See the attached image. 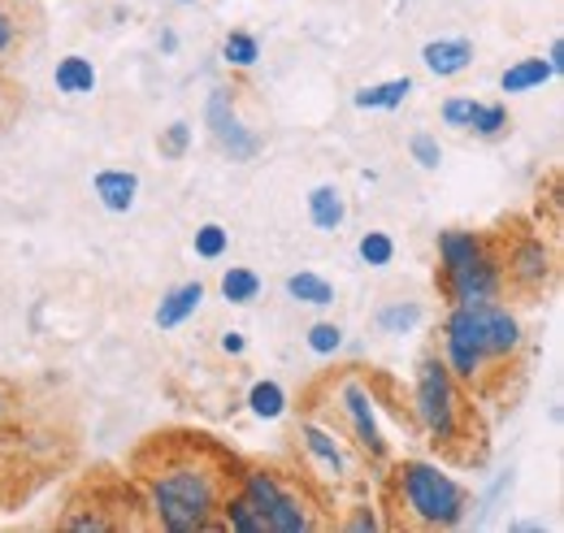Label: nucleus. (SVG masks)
<instances>
[{"mask_svg": "<svg viewBox=\"0 0 564 533\" xmlns=\"http://www.w3.org/2000/svg\"><path fill=\"white\" fill-rule=\"evenodd\" d=\"M131 468L148 494L152 525L165 533L217 530V512L239 477V460L209 434H152Z\"/></svg>", "mask_w": 564, "mask_h": 533, "instance_id": "obj_1", "label": "nucleus"}, {"mask_svg": "<svg viewBox=\"0 0 564 533\" xmlns=\"http://www.w3.org/2000/svg\"><path fill=\"white\" fill-rule=\"evenodd\" d=\"M525 347V330L521 317L503 304V300H487V304H447L443 317V338H438V356L452 369V378L469 391H487V373L491 369H508Z\"/></svg>", "mask_w": 564, "mask_h": 533, "instance_id": "obj_2", "label": "nucleus"}, {"mask_svg": "<svg viewBox=\"0 0 564 533\" xmlns=\"http://www.w3.org/2000/svg\"><path fill=\"white\" fill-rule=\"evenodd\" d=\"M409 412L425 434V443L452 460V465H478L487 438H469V429H478L474 403L465 400V387L452 378V369L443 365L438 351H425L413 373V395H409Z\"/></svg>", "mask_w": 564, "mask_h": 533, "instance_id": "obj_3", "label": "nucleus"}, {"mask_svg": "<svg viewBox=\"0 0 564 533\" xmlns=\"http://www.w3.org/2000/svg\"><path fill=\"white\" fill-rule=\"evenodd\" d=\"M387 530H456L469 516V486L438 460H395L382 477Z\"/></svg>", "mask_w": 564, "mask_h": 533, "instance_id": "obj_4", "label": "nucleus"}, {"mask_svg": "<svg viewBox=\"0 0 564 533\" xmlns=\"http://www.w3.org/2000/svg\"><path fill=\"white\" fill-rule=\"evenodd\" d=\"M235 486L257 508L265 533H313L326 525V516H317V508L308 499V486L295 477H282L279 468L239 465Z\"/></svg>", "mask_w": 564, "mask_h": 533, "instance_id": "obj_5", "label": "nucleus"}, {"mask_svg": "<svg viewBox=\"0 0 564 533\" xmlns=\"http://www.w3.org/2000/svg\"><path fill=\"white\" fill-rule=\"evenodd\" d=\"M330 400L344 416V434L369 465H391V438L382 425V400L373 391V373L348 369L339 382H330Z\"/></svg>", "mask_w": 564, "mask_h": 533, "instance_id": "obj_6", "label": "nucleus"}, {"mask_svg": "<svg viewBox=\"0 0 564 533\" xmlns=\"http://www.w3.org/2000/svg\"><path fill=\"white\" fill-rule=\"evenodd\" d=\"M499 269H503V291H512L517 300H539L556 286L561 257L543 235L521 230V235H499Z\"/></svg>", "mask_w": 564, "mask_h": 533, "instance_id": "obj_7", "label": "nucleus"}, {"mask_svg": "<svg viewBox=\"0 0 564 533\" xmlns=\"http://www.w3.org/2000/svg\"><path fill=\"white\" fill-rule=\"evenodd\" d=\"M295 443L304 452V465L317 468L330 481H356L360 456L356 447L335 429V421H317V416H300L295 421Z\"/></svg>", "mask_w": 564, "mask_h": 533, "instance_id": "obj_8", "label": "nucleus"}, {"mask_svg": "<svg viewBox=\"0 0 564 533\" xmlns=\"http://www.w3.org/2000/svg\"><path fill=\"white\" fill-rule=\"evenodd\" d=\"M205 127H209L213 143L235 161V165H248L261 156L265 139L252 131L239 113V100H235V87H213L209 100H205Z\"/></svg>", "mask_w": 564, "mask_h": 533, "instance_id": "obj_9", "label": "nucleus"}, {"mask_svg": "<svg viewBox=\"0 0 564 533\" xmlns=\"http://www.w3.org/2000/svg\"><path fill=\"white\" fill-rule=\"evenodd\" d=\"M434 286L447 304H487V300H503V269H499V235L487 257H478L474 265L447 269L434 273Z\"/></svg>", "mask_w": 564, "mask_h": 533, "instance_id": "obj_10", "label": "nucleus"}, {"mask_svg": "<svg viewBox=\"0 0 564 533\" xmlns=\"http://www.w3.org/2000/svg\"><path fill=\"white\" fill-rule=\"evenodd\" d=\"M205 295H209V286L200 282V278H192V282H174L165 295H161V304H156V313H152V326L156 330H178V326H187L200 308H205Z\"/></svg>", "mask_w": 564, "mask_h": 533, "instance_id": "obj_11", "label": "nucleus"}, {"mask_svg": "<svg viewBox=\"0 0 564 533\" xmlns=\"http://www.w3.org/2000/svg\"><path fill=\"white\" fill-rule=\"evenodd\" d=\"M474 57H478V48H474L469 35H438V40L422 44V66L434 78H460L474 66Z\"/></svg>", "mask_w": 564, "mask_h": 533, "instance_id": "obj_12", "label": "nucleus"}, {"mask_svg": "<svg viewBox=\"0 0 564 533\" xmlns=\"http://www.w3.org/2000/svg\"><path fill=\"white\" fill-rule=\"evenodd\" d=\"M140 174L135 170H100L96 178H91V196L96 204L105 208V213H113V217H127V213H135V204H140Z\"/></svg>", "mask_w": 564, "mask_h": 533, "instance_id": "obj_13", "label": "nucleus"}, {"mask_svg": "<svg viewBox=\"0 0 564 533\" xmlns=\"http://www.w3.org/2000/svg\"><path fill=\"white\" fill-rule=\"evenodd\" d=\"M491 248H495V235H482V230H460V226L438 230V239H434L438 273L460 269V265H474V261H478V257H487Z\"/></svg>", "mask_w": 564, "mask_h": 533, "instance_id": "obj_14", "label": "nucleus"}, {"mask_svg": "<svg viewBox=\"0 0 564 533\" xmlns=\"http://www.w3.org/2000/svg\"><path fill=\"white\" fill-rule=\"evenodd\" d=\"M304 213L313 221V230L322 235H339L344 221H348V196L339 183H317L308 196H304Z\"/></svg>", "mask_w": 564, "mask_h": 533, "instance_id": "obj_15", "label": "nucleus"}, {"mask_svg": "<svg viewBox=\"0 0 564 533\" xmlns=\"http://www.w3.org/2000/svg\"><path fill=\"white\" fill-rule=\"evenodd\" d=\"M53 87L66 96V100H87V96H96V87H100V69L91 57H83V53H66L57 66H53Z\"/></svg>", "mask_w": 564, "mask_h": 533, "instance_id": "obj_16", "label": "nucleus"}, {"mask_svg": "<svg viewBox=\"0 0 564 533\" xmlns=\"http://www.w3.org/2000/svg\"><path fill=\"white\" fill-rule=\"evenodd\" d=\"M417 91V83H413V74H395V78H387V83H365V87H356L352 91V109L360 113H378V109H400L409 96Z\"/></svg>", "mask_w": 564, "mask_h": 533, "instance_id": "obj_17", "label": "nucleus"}, {"mask_svg": "<svg viewBox=\"0 0 564 533\" xmlns=\"http://www.w3.org/2000/svg\"><path fill=\"white\" fill-rule=\"evenodd\" d=\"M282 291H286L291 304H304V308H330V304L339 300L335 282L322 278V273H313V269H295V273H286V278H282Z\"/></svg>", "mask_w": 564, "mask_h": 533, "instance_id": "obj_18", "label": "nucleus"}, {"mask_svg": "<svg viewBox=\"0 0 564 533\" xmlns=\"http://www.w3.org/2000/svg\"><path fill=\"white\" fill-rule=\"evenodd\" d=\"M425 322V304L422 300H387L382 308H373V330L387 334V338H404V334H417Z\"/></svg>", "mask_w": 564, "mask_h": 533, "instance_id": "obj_19", "label": "nucleus"}, {"mask_svg": "<svg viewBox=\"0 0 564 533\" xmlns=\"http://www.w3.org/2000/svg\"><path fill=\"white\" fill-rule=\"evenodd\" d=\"M552 78L556 74H552V66L543 57H517L512 66H503V74H499V91L503 96H530V91H543Z\"/></svg>", "mask_w": 564, "mask_h": 533, "instance_id": "obj_20", "label": "nucleus"}, {"mask_svg": "<svg viewBox=\"0 0 564 533\" xmlns=\"http://www.w3.org/2000/svg\"><path fill=\"white\" fill-rule=\"evenodd\" d=\"M243 403H248V412H252L257 421H282V416L291 412V395H286V387L274 382V378L252 382L248 395H243Z\"/></svg>", "mask_w": 564, "mask_h": 533, "instance_id": "obj_21", "label": "nucleus"}, {"mask_svg": "<svg viewBox=\"0 0 564 533\" xmlns=\"http://www.w3.org/2000/svg\"><path fill=\"white\" fill-rule=\"evenodd\" d=\"M217 291H221V300H226V304H235V308H248V304H257V300H261L265 282H261V273H257V269L230 265V269H221V282H217Z\"/></svg>", "mask_w": 564, "mask_h": 533, "instance_id": "obj_22", "label": "nucleus"}, {"mask_svg": "<svg viewBox=\"0 0 564 533\" xmlns=\"http://www.w3.org/2000/svg\"><path fill=\"white\" fill-rule=\"evenodd\" d=\"M257 62H261V40L252 31H226V40H221V66L252 69Z\"/></svg>", "mask_w": 564, "mask_h": 533, "instance_id": "obj_23", "label": "nucleus"}, {"mask_svg": "<svg viewBox=\"0 0 564 533\" xmlns=\"http://www.w3.org/2000/svg\"><path fill=\"white\" fill-rule=\"evenodd\" d=\"M512 131V113H508V105L503 100H482V109H478V118L469 122V134L474 139H482V143H495V139H503V134Z\"/></svg>", "mask_w": 564, "mask_h": 533, "instance_id": "obj_24", "label": "nucleus"}, {"mask_svg": "<svg viewBox=\"0 0 564 533\" xmlns=\"http://www.w3.org/2000/svg\"><path fill=\"white\" fill-rule=\"evenodd\" d=\"M395 239L387 235V230H365L360 239H356V257H360V265L369 269H387L395 265Z\"/></svg>", "mask_w": 564, "mask_h": 533, "instance_id": "obj_25", "label": "nucleus"}, {"mask_svg": "<svg viewBox=\"0 0 564 533\" xmlns=\"http://www.w3.org/2000/svg\"><path fill=\"white\" fill-rule=\"evenodd\" d=\"M344 326L339 322H313L308 330H304V347L317 356V360H335L339 351H344Z\"/></svg>", "mask_w": 564, "mask_h": 533, "instance_id": "obj_26", "label": "nucleus"}, {"mask_svg": "<svg viewBox=\"0 0 564 533\" xmlns=\"http://www.w3.org/2000/svg\"><path fill=\"white\" fill-rule=\"evenodd\" d=\"M478 109H482V100H478V96L456 91V96H447V100L438 105V118H443V127H447V131H469V122L478 118Z\"/></svg>", "mask_w": 564, "mask_h": 533, "instance_id": "obj_27", "label": "nucleus"}, {"mask_svg": "<svg viewBox=\"0 0 564 533\" xmlns=\"http://www.w3.org/2000/svg\"><path fill=\"white\" fill-rule=\"evenodd\" d=\"M192 248H196V257H200V261H221V257L230 252V230H226L221 221H205V226L196 230Z\"/></svg>", "mask_w": 564, "mask_h": 533, "instance_id": "obj_28", "label": "nucleus"}, {"mask_svg": "<svg viewBox=\"0 0 564 533\" xmlns=\"http://www.w3.org/2000/svg\"><path fill=\"white\" fill-rule=\"evenodd\" d=\"M156 152H161L165 161H183V156L192 152V122H170V127H161Z\"/></svg>", "mask_w": 564, "mask_h": 533, "instance_id": "obj_29", "label": "nucleus"}, {"mask_svg": "<svg viewBox=\"0 0 564 533\" xmlns=\"http://www.w3.org/2000/svg\"><path fill=\"white\" fill-rule=\"evenodd\" d=\"M409 156L417 161V170H425V174H434V170L443 165V143H438V134L413 131V134H409Z\"/></svg>", "mask_w": 564, "mask_h": 533, "instance_id": "obj_30", "label": "nucleus"}, {"mask_svg": "<svg viewBox=\"0 0 564 533\" xmlns=\"http://www.w3.org/2000/svg\"><path fill=\"white\" fill-rule=\"evenodd\" d=\"M344 530L348 533H373V530H387V521L373 512V503H356L352 512H348V521H344Z\"/></svg>", "mask_w": 564, "mask_h": 533, "instance_id": "obj_31", "label": "nucleus"}, {"mask_svg": "<svg viewBox=\"0 0 564 533\" xmlns=\"http://www.w3.org/2000/svg\"><path fill=\"white\" fill-rule=\"evenodd\" d=\"M18 35H22V26H18V18H13V13H9V9L0 4V57L18 48Z\"/></svg>", "mask_w": 564, "mask_h": 533, "instance_id": "obj_32", "label": "nucleus"}, {"mask_svg": "<svg viewBox=\"0 0 564 533\" xmlns=\"http://www.w3.org/2000/svg\"><path fill=\"white\" fill-rule=\"evenodd\" d=\"M217 347H221V356H243L248 351V338H243V330H221Z\"/></svg>", "mask_w": 564, "mask_h": 533, "instance_id": "obj_33", "label": "nucleus"}, {"mask_svg": "<svg viewBox=\"0 0 564 533\" xmlns=\"http://www.w3.org/2000/svg\"><path fill=\"white\" fill-rule=\"evenodd\" d=\"M13 109H18V96H13V87H9L4 74H0V127L13 118Z\"/></svg>", "mask_w": 564, "mask_h": 533, "instance_id": "obj_34", "label": "nucleus"}, {"mask_svg": "<svg viewBox=\"0 0 564 533\" xmlns=\"http://www.w3.org/2000/svg\"><path fill=\"white\" fill-rule=\"evenodd\" d=\"M543 62H547V66H552V74L561 78V74H564V40H561V35H552V44H547V57H543Z\"/></svg>", "mask_w": 564, "mask_h": 533, "instance_id": "obj_35", "label": "nucleus"}, {"mask_svg": "<svg viewBox=\"0 0 564 533\" xmlns=\"http://www.w3.org/2000/svg\"><path fill=\"white\" fill-rule=\"evenodd\" d=\"M13 403H18V391H13V382H4V378H0V421L13 412Z\"/></svg>", "mask_w": 564, "mask_h": 533, "instance_id": "obj_36", "label": "nucleus"}, {"mask_svg": "<svg viewBox=\"0 0 564 533\" xmlns=\"http://www.w3.org/2000/svg\"><path fill=\"white\" fill-rule=\"evenodd\" d=\"M156 48H161L165 57H174V53H178V31H170V26H165V31L156 35Z\"/></svg>", "mask_w": 564, "mask_h": 533, "instance_id": "obj_37", "label": "nucleus"}, {"mask_svg": "<svg viewBox=\"0 0 564 533\" xmlns=\"http://www.w3.org/2000/svg\"><path fill=\"white\" fill-rule=\"evenodd\" d=\"M174 4H200V0H174Z\"/></svg>", "mask_w": 564, "mask_h": 533, "instance_id": "obj_38", "label": "nucleus"}]
</instances>
